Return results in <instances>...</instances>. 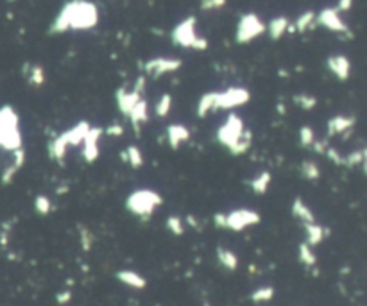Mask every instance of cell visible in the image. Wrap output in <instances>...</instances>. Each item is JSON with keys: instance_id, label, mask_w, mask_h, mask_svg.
Segmentation results:
<instances>
[{"instance_id": "6da1fadb", "label": "cell", "mask_w": 367, "mask_h": 306, "mask_svg": "<svg viewBox=\"0 0 367 306\" xmlns=\"http://www.w3.org/2000/svg\"><path fill=\"white\" fill-rule=\"evenodd\" d=\"M98 22V13L91 2L86 0H70L63 6L59 15L50 25V34L66 32L69 29L84 30L95 27Z\"/></svg>"}, {"instance_id": "7a4b0ae2", "label": "cell", "mask_w": 367, "mask_h": 306, "mask_svg": "<svg viewBox=\"0 0 367 306\" xmlns=\"http://www.w3.org/2000/svg\"><path fill=\"white\" fill-rule=\"evenodd\" d=\"M251 95L246 88H227L226 91H210L197 102V117L206 118V115L217 110H233L249 102Z\"/></svg>"}, {"instance_id": "3957f363", "label": "cell", "mask_w": 367, "mask_h": 306, "mask_svg": "<svg viewBox=\"0 0 367 306\" xmlns=\"http://www.w3.org/2000/svg\"><path fill=\"white\" fill-rule=\"evenodd\" d=\"M217 138L231 154H246L253 145V134L244 127V122L237 115H229L226 124L217 131Z\"/></svg>"}, {"instance_id": "277c9868", "label": "cell", "mask_w": 367, "mask_h": 306, "mask_svg": "<svg viewBox=\"0 0 367 306\" xmlns=\"http://www.w3.org/2000/svg\"><path fill=\"white\" fill-rule=\"evenodd\" d=\"M172 42L183 49H193V50H206L208 49V40L195 34V16H188L183 22L172 29Z\"/></svg>"}, {"instance_id": "5b68a950", "label": "cell", "mask_w": 367, "mask_h": 306, "mask_svg": "<svg viewBox=\"0 0 367 306\" xmlns=\"http://www.w3.org/2000/svg\"><path fill=\"white\" fill-rule=\"evenodd\" d=\"M260 220V213L253 212V210H235L231 213L219 212L213 215V222H215L217 227L231 231H242L249 226H256Z\"/></svg>"}, {"instance_id": "8992f818", "label": "cell", "mask_w": 367, "mask_h": 306, "mask_svg": "<svg viewBox=\"0 0 367 306\" xmlns=\"http://www.w3.org/2000/svg\"><path fill=\"white\" fill-rule=\"evenodd\" d=\"M161 202H163L161 195H159L158 192H152V190H137V192L129 193V197L125 199V208L145 220L152 215V212H154Z\"/></svg>"}, {"instance_id": "52a82bcc", "label": "cell", "mask_w": 367, "mask_h": 306, "mask_svg": "<svg viewBox=\"0 0 367 306\" xmlns=\"http://www.w3.org/2000/svg\"><path fill=\"white\" fill-rule=\"evenodd\" d=\"M263 32H265V23L260 20V16L254 15V13H247V15L240 16L239 25H237L235 40L237 43L244 45V43L253 42L254 38H258V36Z\"/></svg>"}, {"instance_id": "ba28073f", "label": "cell", "mask_w": 367, "mask_h": 306, "mask_svg": "<svg viewBox=\"0 0 367 306\" xmlns=\"http://www.w3.org/2000/svg\"><path fill=\"white\" fill-rule=\"evenodd\" d=\"M181 64H183L181 59H178V57H154V59H149L147 63H145L144 70L147 76L158 79V77L165 76V74L179 70Z\"/></svg>"}, {"instance_id": "9c48e42d", "label": "cell", "mask_w": 367, "mask_h": 306, "mask_svg": "<svg viewBox=\"0 0 367 306\" xmlns=\"http://www.w3.org/2000/svg\"><path fill=\"white\" fill-rule=\"evenodd\" d=\"M315 22H317L319 25L326 27L328 30H331V32L348 34V36H351V30H349V27L344 23V20L341 18V15H339V11L335 8L322 9V11L319 13L317 16H315Z\"/></svg>"}, {"instance_id": "30bf717a", "label": "cell", "mask_w": 367, "mask_h": 306, "mask_svg": "<svg viewBox=\"0 0 367 306\" xmlns=\"http://www.w3.org/2000/svg\"><path fill=\"white\" fill-rule=\"evenodd\" d=\"M103 129H90L83 140V159L86 163H93L98 158V140L103 134Z\"/></svg>"}, {"instance_id": "8fae6325", "label": "cell", "mask_w": 367, "mask_h": 306, "mask_svg": "<svg viewBox=\"0 0 367 306\" xmlns=\"http://www.w3.org/2000/svg\"><path fill=\"white\" fill-rule=\"evenodd\" d=\"M326 64H328L329 72L337 77L339 81H348L349 74H351V63L346 56L342 54H335V56H329L326 59Z\"/></svg>"}, {"instance_id": "7c38bea8", "label": "cell", "mask_w": 367, "mask_h": 306, "mask_svg": "<svg viewBox=\"0 0 367 306\" xmlns=\"http://www.w3.org/2000/svg\"><path fill=\"white\" fill-rule=\"evenodd\" d=\"M142 95L137 93V91H127L125 88H118L117 90V104H118V110H120L122 115L129 117L135 106H137L138 102H140Z\"/></svg>"}, {"instance_id": "4fadbf2b", "label": "cell", "mask_w": 367, "mask_h": 306, "mask_svg": "<svg viewBox=\"0 0 367 306\" xmlns=\"http://www.w3.org/2000/svg\"><path fill=\"white\" fill-rule=\"evenodd\" d=\"M166 140H169V145H171L174 151H178L185 142L190 140V131L188 127L181 124H171L166 127Z\"/></svg>"}, {"instance_id": "5bb4252c", "label": "cell", "mask_w": 367, "mask_h": 306, "mask_svg": "<svg viewBox=\"0 0 367 306\" xmlns=\"http://www.w3.org/2000/svg\"><path fill=\"white\" fill-rule=\"evenodd\" d=\"M355 125V118L353 117H346V115H337V117H333L328 120L326 124V132L328 136H337V134H344L346 131Z\"/></svg>"}, {"instance_id": "9a60e30c", "label": "cell", "mask_w": 367, "mask_h": 306, "mask_svg": "<svg viewBox=\"0 0 367 306\" xmlns=\"http://www.w3.org/2000/svg\"><path fill=\"white\" fill-rule=\"evenodd\" d=\"M292 215H294V219H297L299 222L303 224V226H308V224L315 222V217H314V213H312L310 206H308L301 197L294 199V202H292Z\"/></svg>"}, {"instance_id": "2e32d148", "label": "cell", "mask_w": 367, "mask_h": 306, "mask_svg": "<svg viewBox=\"0 0 367 306\" xmlns=\"http://www.w3.org/2000/svg\"><path fill=\"white\" fill-rule=\"evenodd\" d=\"M70 147L69 140H66V134H59L57 138H54L52 142H50L49 145V151H50V158L54 159V161H57L59 165H63L64 163V154H66V149Z\"/></svg>"}, {"instance_id": "e0dca14e", "label": "cell", "mask_w": 367, "mask_h": 306, "mask_svg": "<svg viewBox=\"0 0 367 306\" xmlns=\"http://www.w3.org/2000/svg\"><path fill=\"white\" fill-rule=\"evenodd\" d=\"M117 280L120 283L127 285V287L135 288V290H142V288L147 287V281H145L144 276H140L138 272L135 270H118L117 272Z\"/></svg>"}, {"instance_id": "ac0fdd59", "label": "cell", "mask_w": 367, "mask_h": 306, "mask_svg": "<svg viewBox=\"0 0 367 306\" xmlns=\"http://www.w3.org/2000/svg\"><path fill=\"white\" fill-rule=\"evenodd\" d=\"M129 120H131L132 127L138 129V125L145 124V122L149 120V106H147V100L145 98H140V102H138L137 106H135V110L129 113Z\"/></svg>"}, {"instance_id": "d6986e66", "label": "cell", "mask_w": 367, "mask_h": 306, "mask_svg": "<svg viewBox=\"0 0 367 306\" xmlns=\"http://www.w3.org/2000/svg\"><path fill=\"white\" fill-rule=\"evenodd\" d=\"M305 233H307V244L310 247H315L324 240V236L328 234V229H324L321 224L314 222V224L305 226Z\"/></svg>"}, {"instance_id": "ffe728a7", "label": "cell", "mask_w": 367, "mask_h": 306, "mask_svg": "<svg viewBox=\"0 0 367 306\" xmlns=\"http://www.w3.org/2000/svg\"><path fill=\"white\" fill-rule=\"evenodd\" d=\"M288 25H290V22H288L287 16H276V18L271 20L269 25L265 27V30L269 32V36L273 40H280L288 30Z\"/></svg>"}, {"instance_id": "44dd1931", "label": "cell", "mask_w": 367, "mask_h": 306, "mask_svg": "<svg viewBox=\"0 0 367 306\" xmlns=\"http://www.w3.org/2000/svg\"><path fill=\"white\" fill-rule=\"evenodd\" d=\"M120 158L122 161H125L129 166H132V168H140V166L144 165V156H142L140 149H138L137 145L125 147L124 151L120 152Z\"/></svg>"}, {"instance_id": "7402d4cb", "label": "cell", "mask_w": 367, "mask_h": 306, "mask_svg": "<svg viewBox=\"0 0 367 306\" xmlns=\"http://www.w3.org/2000/svg\"><path fill=\"white\" fill-rule=\"evenodd\" d=\"M217 260L227 270H237V267H239V256L226 247H217Z\"/></svg>"}, {"instance_id": "603a6c76", "label": "cell", "mask_w": 367, "mask_h": 306, "mask_svg": "<svg viewBox=\"0 0 367 306\" xmlns=\"http://www.w3.org/2000/svg\"><path fill=\"white\" fill-rule=\"evenodd\" d=\"M297 260L301 261L305 267H315V263H317V256H315V253L312 251V247L308 246L307 242L297 246Z\"/></svg>"}, {"instance_id": "cb8c5ba5", "label": "cell", "mask_w": 367, "mask_h": 306, "mask_svg": "<svg viewBox=\"0 0 367 306\" xmlns=\"http://www.w3.org/2000/svg\"><path fill=\"white\" fill-rule=\"evenodd\" d=\"M249 185H251V190H253L254 193H258V195H263V193L269 190L271 174H269V172H261V174H258L256 178H254L253 181L249 183Z\"/></svg>"}, {"instance_id": "d4e9b609", "label": "cell", "mask_w": 367, "mask_h": 306, "mask_svg": "<svg viewBox=\"0 0 367 306\" xmlns=\"http://www.w3.org/2000/svg\"><path fill=\"white\" fill-rule=\"evenodd\" d=\"M315 16L317 15H315L314 11H305L303 15H299L294 23V30H297V32H307L308 29L314 27Z\"/></svg>"}, {"instance_id": "484cf974", "label": "cell", "mask_w": 367, "mask_h": 306, "mask_svg": "<svg viewBox=\"0 0 367 306\" xmlns=\"http://www.w3.org/2000/svg\"><path fill=\"white\" fill-rule=\"evenodd\" d=\"M299 170H301V176H303L307 181H317V179L321 178V170H319L317 163L310 161V159L301 163V168Z\"/></svg>"}, {"instance_id": "4316f807", "label": "cell", "mask_w": 367, "mask_h": 306, "mask_svg": "<svg viewBox=\"0 0 367 306\" xmlns=\"http://www.w3.org/2000/svg\"><path fill=\"white\" fill-rule=\"evenodd\" d=\"M171 108H172V97L169 93H163L161 97H159V100L156 102L154 113L158 115L159 118H163V117H166V115H169Z\"/></svg>"}, {"instance_id": "83f0119b", "label": "cell", "mask_w": 367, "mask_h": 306, "mask_svg": "<svg viewBox=\"0 0 367 306\" xmlns=\"http://www.w3.org/2000/svg\"><path fill=\"white\" fill-rule=\"evenodd\" d=\"M294 102L305 111H310V110H314V108L317 106V98H315L314 95H308V93L294 95Z\"/></svg>"}, {"instance_id": "f1b7e54d", "label": "cell", "mask_w": 367, "mask_h": 306, "mask_svg": "<svg viewBox=\"0 0 367 306\" xmlns=\"http://www.w3.org/2000/svg\"><path fill=\"white\" fill-rule=\"evenodd\" d=\"M274 297V288L273 287H260L254 292H251V301L253 302H267Z\"/></svg>"}, {"instance_id": "f546056e", "label": "cell", "mask_w": 367, "mask_h": 306, "mask_svg": "<svg viewBox=\"0 0 367 306\" xmlns=\"http://www.w3.org/2000/svg\"><path fill=\"white\" fill-rule=\"evenodd\" d=\"M315 142V132L310 125H303V127L299 129V144L301 147H312V144Z\"/></svg>"}, {"instance_id": "4dcf8cb0", "label": "cell", "mask_w": 367, "mask_h": 306, "mask_svg": "<svg viewBox=\"0 0 367 306\" xmlns=\"http://www.w3.org/2000/svg\"><path fill=\"white\" fill-rule=\"evenodd\" d=\"M166 229L171 231L172 234H176V236H179V234L185 233V222H183L181 217L171 215L166 219Z\"/></svg>"}, {"instance_id": "1f68e13d", "label": "cell", "mask_w": 367, "mask_h": 306, "mask_svg": "<svg viewBox=\"0 0 367 306\" xmlns=\"http://www.w3.org/2000/svg\"><path fill=\"white\" fill-rule=\"evenodd\" d=\"M35 210L38 215H47V213H50V210H52V200H50V197H47V195L36 197Z\"/></svg>"}, {"instance_id": "d6a6232c", "label": "cell", "mask_w": 367, "mask_h": 306, "mask_svg": "<svg viewBox=\"0 0 367 306\" xmlns=\"http://www.w3.org/2000/svg\"><path fill=\"white\" fill-rule=\"evenodd\" d=\"M29 83L35 84V86H42V84L45 83V72H43V68L40 66V64H35V66L30 68Z\"/></svg>"}, {"instance_id": "836d02e7", "label": "cell", "mask_w": 367, "mask_h": 306, "mask_svg": "<svg viewBox=\"0 0 367 306\" xmlns=\"http://www.w3.org/2000/svg\"><path fill=\"white\" fill-rule=\"evenodd\" d=\"M363 163V149H358V151H353V152H349L348 156L344 158V165L346 166H358V165H362Z\"/></svg>"}, {"instance_id": "e575fe53", "label": "cell", "mask_w": 367, "mask_h": 306, "mask_svg": "<svg viewBox=\"0 0 367 306\" xmlns=\"http://www.w3.org/2000/svg\"><path fill=\"white\" fill-rule=\"evenodd\" d=\"M227 0H201V9L203 11H215L226 6Z\"/></svg>"}, {"instance_id": "d590c367", "label": "cell", "mask_w": 367, "mask_h": 306, "mask_svg": "<svg viewBox=\"0 0 367 306\" xmlns=\"http://www.w3.org/2000/svg\"><path fill=\"white\" fill-rule=\"evenodd\" d=\"M324 156H328L329 161H333L335 165H344V158H342L341 152H339L337 149L328 147V149H326V152H324Z\"/></svg>"}, {"instance_id": "8d00e7d4", "label": "cell", "mask_w": 367, "mask_h": 306, "mask_svg": "<svg viewBox=\"0 0 367 306\" xmlns=\"http://www.w3.org/2000/svg\"><path fill=\"white\" fill-rule=\"evenodd\" d=\"M81 244H83V249L84 251H90L91 249V244H93V238H91L90 231L81 227Z\"/></svg>"}, {"instance_id": "74e56055", "label": "cell", "mask_w": 367, "mask_h": 306, "mask_svg": "<svg viewBox=\"0 0 367 306\" xmlns=\"http://www.w3.org/2000/svg\"><path fill=\"white\" fill-rule=\"evenodd\" d=\"M328 147H329V145H328V142H326V140H315L314 144H312L310 149H314V152H317V154H324Z\"/></svg>"}, {"instance_id": "f35d334b", "label": "cell", "mask_w": 367, "mask_h": 306, "mask_svg": "<svg viewBox=\"0 0 367 306\" xmlns=\"http://www.w3.org/2000/svg\"><path fill=\"white\" fill-rule=\"evenodd\" d=\"M106 134H110V136H122V132H124V127H122V124H111L110 127H106Z\"/></svg>"}, {"instance_id": "ab89813d", "label": "cell", "mask_w": 367, "mask_h": 306, "mask_svg": "<svg viewBox=\"0 0 367 306\" xmlns=\"http://www.w3.org/2000/svg\"><path fill=\"white\" fill-rule=\"evenodd\" d=\"M70 299H72V292L70 290H63L56 295L57 304H66V302H70Z\"/></svg>"}, {"instance_id": "60d3db41", "label": "cell", "mask_w": 367, "mask_h": 306, "mask_svg": "<svg viewBox=\"0 0 367 306\" xmlns=\"http://www.w3.org/2000/svg\"><path fill=\"white\" fill-rule=\"evenodd\" d=\"M351 6H353V0H339V4H337V11L341 13V11H349L351 9Z\"/></svg>"}, {"instance_id": "b9f144b4", "label": "cell", "mask_w": 367, "mask_h": 306, "mask_svg": "<svg viewBox=\"0 0 367 306\" xmlns=\"http://www.w3.org/2000/svg\"><path fill=\"white\" fill-rule=\"evenodd\" d=\"M185 222H188V226H190V227H193V229H195V227L199 226V220H197L193 215H186Z\"/></svg>"}, {"instance_id": "7bdbcfd3", "label": "cell", "mask_w": 367, "mask_h": 306, "mask_svg": "<svg viewBox=\"0 0 367 306\" xmlns=\"http://www.w3.org/2000/svg\"><path fill=\"white\" fill-rule=\"evenodd\" d=\"M362 168H363V172H365V176H367V159H363V163H362Z\"/></svg>"}]
</instances>
